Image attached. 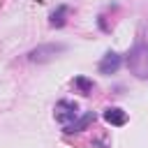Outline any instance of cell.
Listing matches in <instances>:
<instances>
[{"label":"cell","instance_id":"5b68a950","mask_svg":"<svg viewBox=\"0 0 148 148\" xmlns=\"http://www.w3.org/2000/svg\"><path fill=\"white\" fill-rule=\"evenodd\" d=\"M118 67H120V56H118V53H106L104 60L99 62V72H102V74H111V72H116Z\"/></svg>","mask_w":148,"mask_h":148},{"label":"cell","instance_id":"7a4b0ae2","mask_svg":"<svg viewBox=\"0 0 148 148\" xmlns=\"http://www.w3.org/2000/svg\"><path fill=\"white\" fill-rule=\"evenodd\" d=\"M76 104L74 102H69V99H62V102H58V106H56V120L60 123V125H72L74 120H76Z\"/></svg>","mask_w":148,"mask_h":148},{"label":"cell","instance_id":"277c9868","mask_svg":"<svg viewBox=\"0 0 148 148\" xmlns=\"http://www.w3.org/2000/svg\"><path fill=\"white\" fill-rule=\"evenodd\" d=\"M104 120L109 125H125L127 123V113L123 109H118V106H111V109L104 111Z\"/></svg>","mask_w":148,"mask_h":148},{"label":"cell","instance_id":"ba28073f","mask_svg":"<svg viewBox=\"0 0 148 148\" xmlns=\"http://www.w3.org/2000/svg\"><path fill=\"white\" fill-rule=\"evenodd\" d=\"M74 86H79L83 92H88V90L92 88V83H90L88 79H83V76H76V79H74Z\"/></svg>","mask_w":148,"mask_h":148},{"label":"cell","instance_id":"6da1fadb","mask_svg":"<svg viewBox=\"0 0 148 148\" xmlns=\"http://www.w3.org/2000/svg\"><path fill=\"white\" fill-rule=\"evenodd\" d=\"M130 67L134 69L136 76L148 79V46H136L132 58H130Z\"/></svg>","mask_w":148,"mask_h":148},{"label":"cell","instance_id":"8992f818","mask_svg":"<svg viewBox=\"0 0 148 148\" xmlns=\"http://www.w3.org/2000/svg\"><path fill=\"white\" fill-rule=\"evenodd\" d=\"M92 120H95V113L90 111V113H86L81 120H74L72 125H67V130H65V132H81V130H86V127H88Z\"/></svg>","mask_w":148,"mask_h":148},{"label":"cell","instance_id":"52a82bcc","mask_svg":"<svg viewBox=\"0 0 148 148\" xmlns=\"http://www.w3.org/2000/svg\"><path fill=\"white\" fill-rule=\"evenodd\" d=\"M65 14H67V7H65V5H60V7L51 14V25H53V28H60V25L65 23Z\"/></svg>","mask_w":148,"mask_h":148},{"label":"cell","instance_id":"3957f363","mask_svg":"<svg viewBox=\"0 0 148 148\" xmlns=\"http://www.w3.org/2000/svg\"><path fill=\"white\" fill-rule=\"evenodd\" d=\"M60 51H65L62 44H46V46L32 49V51L28 53V58H30L32 62H46V60H51V58H53L56 53H60Z\"/></svg>","mask_w":148,"mask_h":148}]
</instances>
